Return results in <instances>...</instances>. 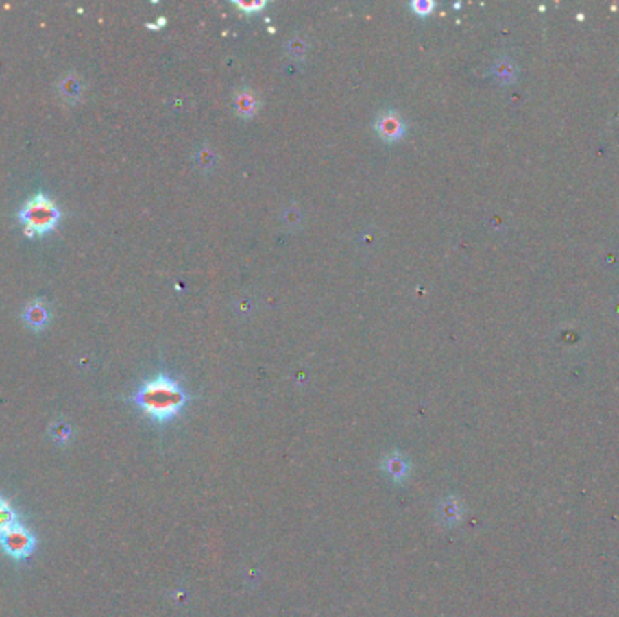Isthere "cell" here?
<instances>
[{"label": "cell", "mask_w": 619, "mask_h": 617, "mask_svg": "<svg viewBox=\"0 0 619 617\" xmlns=\"http://www.w3.org/2000/svg\"><path fill=\"white\" fill-rule=\"evenodd\" d=\"M189 398V393L180 386V382L165 373L143 382L132 395V402L156 424L174 420L185 409Z\"/></svg>", "instance_id": "cell-1"}, {"label": "cell", "mask_w": 619, "mask_h": 617, "mask_svg": "<svg viewBox=\"0 0 619 617\" xmlns=\"http://www.w3.org/2000/svg\"><path fill=\"white\" fill-rule=\"evenodd\" d=\"M19 219L24 225L25 234H44L53 230L60 219V210L55 205V201L49 199L46 194H36L29 201H25L19 212Z\"/></svg>", "instance_id": "cell-2"}, {"label": "cell", "mask_w": 619, "mask_h": 617, "mask_svg": "<svg viewBox=\"0 0 619 617\" xmlns=\"http://www.w3.org/2000/svg\"><path fill=\"white\" fill-rule=\"evenodd\" d=\"M0 548L5 556H10L15 561H24L35 552L36 537L35 534L22 523H16L0 536Z\"/></svg>", "instance_id": "cell-3"}, {"label": "cell", "mask_w": 619, "mask_h": 617, "mask_svg": "<svg viewBox=\"0 0 619 617\" xmlns=\"http://www.w3.org/2000/svg\"><path fill=\"white\" fill-rule=\"evenodd\" d=\"M375 131H377L380 140L393 143V141H398L406 134V123H404V120L397 112L389 110V112H383V114L377 116Z\"/></svg>", "instance_id": "cell-4"}, {"label": "cell", "mask_w": 619, "mask_h": 617, "mask_svg": "<svg viewBox=\"0 0 619 617\" xmlns=\"http://www.w3.org/2000/svg\"><path fill=\"white\" fill-rule=\"evenodd\" d=\"M384 471L388 472L393 482H404L409 474V463L400 455H391L384 460Z\"/></svg>", "instance_id": "cell-5"}, {"label": "cell", "mask_w": 619, "mask_h": 617, "mask_svg": "<svg viewBox=\"0 0 619 617\" xmlns=\"http://www.w3.org/2000/svg\"><path fill=\"white\" fill-rule=\"evenodd\" d=\"M25 322L35 330H40L49 321V310L44 302H31L29 306L25 308Z\"/></svg>", "instance_id": "cell-6"}, {"label": "cell", "mask_w": 619, "mask_h": 617, "mask_svg": "<svg viewBox=\"0 0 619 617\" xmlns=\"http://www.w3.org/2000/svg\"><path fill=\"white\" fill-rule=\"evenodd\" d=\"M257 106L259 101L256 100V96L250 93V90H239L236 96V110L245 118H252L257 112Z\"/></svg>", "instance_id": "cell-7"}, {"label": "cell", "mask_w": 619, "mask_h": 617, "mask_svg": "<svg viewBox=\"0 0 619 617\" xmlns=\"http://www.w3.org/2000/svg\"><path fill=\"white\" fill-rule=\"evenodd\" d=\"M16 523H19V514H16L15 507L5 498L0 496V536Z\"/></svg>", "instance_id": "cell-8"}, {"label": "cell", "mask_w": 619, "mask_h": 617, "mask_svg": "<svg viewBox=\"0 0 619 617\" xmlns=\"http://www.w3.org/2000/svg\"><path fill=\"white\" fill-rule=\"evenodd\" d=\"M462 516V511H460V503L453 498H449L446 502L442 503V507H440V518H442L446 523H457Z\"/></svg>", "instance_id": "cell-9"}, {"label": "cell", "mask_w": 619, "mask_h": 617, "mask_svg": "<svg viewBox=\"0 0 619 617\" xmlns=\"http://www.w3.org/2000/svg\"><path fill=\"white\" fill-rule=\"evenodd\" d=\"M60 89H62V93H64V95L67 96V98H71V100H75V98H78V96H80L82 84L78 80H76L75 76H67L66 80L62 82Z\"/></svg>", "instance_id": "cell-10"}, {"label": "cell", "mask_w": 619, "mask_h": 617, "mask_svg": "<svg viewBox=\"0 0 619 617\" xmlns=\"http://www.w3.org/2000/svg\"><path fill=\"white\" fill-rule=\"evenodd\" d=\"M409 8L417 16H429L435 10V2H431V0H415Z\"/></svg>", "instance_id": "cell-11"}, {"label": "cell", "mask_w": 619, "mask_h": 617, "mask_svg": "<svg viewBox=\"0 0 619 617\" xmlns=\"http://www.w3.org/2000/svg\"><path fill=\"white\" fill-rule=\"evenodd\" d=\"M51 435L58 444H67L71 438V427L67 424H55L51 427Z\"/></svg>", "instance_id": "cell-12"}, {"label": "cell", "mask_w": 619, "mask_h": 617, "mask_svg": "<svg viewBox=\"0 0 619 617\" xmlns=\"http://www.w3.org/2000/svg\"><path fill=\"white\" fill-rule=\"evenodd\" d=\"M265 5H267L265 2H252V4H250V2H237V8L248 11V13H256V11L263 10Z\"/></svg>", "instance_id": "cell-13"}, {"label": "cell", "mask_w": 619, "mask_h": 617, "mask_svg": "<svg viewBox=\"0 0 619 617\" xmlns=\"http://www.w3.org/2000/svg\"><path fill=\"white\" fill-rule=\"evenodd\" d=\"M288 47H290V51H292L293 55H295V51H299L298 53L299 56L304 55V51H306V44H302L301 40H292L290 44H288Z\"/></svg>", "instance_id": "cell-14"}]
</instances>
